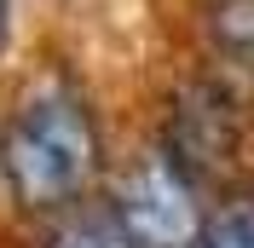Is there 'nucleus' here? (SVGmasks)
<instances>
[{
	"instance_id": "nucleus-1",
	"label": "nucleus",
	"mask_w": 254,
	"mask_h": 248,
	"mask_svg": "<svg viewBox=\"0 0 254 248\" xmlns=\"http://www.w3.org/2000/svg\"><path fill=\"white\" fill-rule=\"evenodd\" d=\"M104 168L98 116L75 81H41L0 127V179L17 208L64 214L93 190Z\"/></svg>"
},
{
	"instance_id": "nucleus-2",
	"label": "nucleus",
	"mask_w": 254,
	"mask_h": 248,
	"mask_svg": "<svg viewBox=\"0 0 254 248\" xmlns=\"http://www.w3.org/2000/svg\"><path fill=\"white\" fill-rule=\"evenodd\" d=\"M196 179H190L185 168H179L168 150L144 156V162H133L127 168V179L116 185V214H122V225L133 237H139L144 248H190L196 243V231H202V202H196Z\"/></svg>"
},
{
	"instance_id": "nucleus-3",
	"label": "nucleus",
	"mask_w": 254,
	"mask_h": 248,
	"mask_svg": "<svg viewBox=\"0 0 254 248\" xmlns=\"http://www.w3.org/2000/svg\"><path fill=\"white\" fill-rule=\"evenodd\" d=\"M231 144H237V127H231V98H225L220 87H190V93H179L162 150L174 156L196 185H202L208 173L225 168Z\"/></svg>"
},
{
	"instance_id": "nucleus-4",
	"label": "nucleus",
	"mask_w": 254,
	"mask_h": 248,
	"mask_svg": "<svg viewBox=\"0 0 254 248\" xmlns=\"http://www.w3.org/2000/svg\"><path fill=\"white\" fill-rule=\"evenodd\" d=\"M41 248H144V243L122 225L116 208H69V214L47 231Z\"/></svg>"
},
{
	"instance_id": "nucleus-5",
	"label": "nucleus",
	"mask_w": 254,
	"mask_h": 248,
	"mask_svg": "<svg viewBox=\"0 0 254 248\" xmlns=\"http://www.w3.org/2000/svg\"><path fill=\"white\" fill-rule=\"evenodd\" d=\"M208 35H214V52L225 69L254 81V0H220L208 17Z\"/></svg>"
},
{
	"instance_id": "nucleus-6",
	"label": "nucleus",
	"mask_w": 254,
	"mask_h": 248,
	"mask_svg": "<svg viewBox=\"0 0 254 248\" xmlns=\"http://www.w3.org/2000/svg\"><path fill=\"white\" fill-rule=\"evenodd\" d=\"M190 248H254V196H237L202 219Z\"/></svg>"
},
{
	"instance_id": "nucleus-7",
	"label": "nucleus",
	"mask_w": 254,
	"mask_h": 248,
	"mask_svg": "<svg viewBox=\"0 0 254 248\" xmlns=\"http://www.w3.org/2000/svg\"><path fill=\"white\" fill-rule=\"evenodd\" d=\"M12 6L17 0H0V58H6V47H12Z\"/></svg>"
}]
</instances>
